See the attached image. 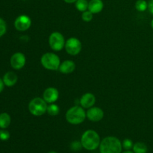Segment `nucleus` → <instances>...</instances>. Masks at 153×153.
I'll list each match as a JSON object with an SVG mask.
<instances>
[{
    "label": "nucleus",
    "mask_w": 153,
    "mask_h": 153,
    "mask_svg": "<svg viewBox=\"0 0 153 153\" xmlns=\"http://www.w3.org/2000/svg\"><path fill=\"white\" fill-rule=\"evenodd\" d=\"M76 69V64L71 60H67L61 64L59 67V71L64 74H69L73 73Z\"/></svg>",
    "instance_id": "obj_13"
},
{
    "label": "nucleus",
    "mask_w": 153,
    "mask_h": 153,
    "mask_svg": "<svg viewBox=\"0 0 153 153\" xmlns=\"http://www.w3.org/2000/svg\"><path fill=\"white\" fill-rule=\"evenodd\" d=\"M46 111L51 116H56L59 114L60 108L58 105L55 104V103H51L49 105H48Z\"/></svg>",
    "instance_id": "obj_19"
},
{
    "label": "nucleus",
    "mask_w": 153,
    "mask_h": 153,
    "mask_svg": "<svg viewBox=\"0 0 153 153\" xmlns=\"http://www.w3.org/2000/svg\"><path fill=\"white\" fill-rule=\"evenodd\" d=\"M86 117V112L84 110V108L79 105L70 108L66 113V120L69 123L73 125L81 124L85 121Z\"/></svg>",
    "instance_id": "obj_3"
},
{
    "label": "nucleus",
    "mask_w": 153,
    "mask_h": 153,
    "mask_svg": "<svg viewBox=\"0 0 153 153\" xmlns=\"http://www.w3.org/2000/svg\"><path fill=\"white\" fill-rule=\"evenodd\" d=\"M11 123L10 116L6 112H2L0 114V128L5 129L10 126Z\"/></svg>",
    "instance_id": "obj_16"
},
{
    "label": "nucleus",
    "mask_w": 153,
    "mask_h": 153,
    "mask_svg": "<svg viewBox=\"0 0 153 153\" xmlns=\"http://www.w3.org/2000/svg\"><path fill=\"white\" fill-rule=\"evenodd\" d=\"M96 102V97L91 93H86L79 100V104L84 108H90L93 107Z\"/></svg>",
    "instance_id": "obj_12"
},
{
    "label": "nucleus",
    "mask_w": 153,
    "mask_h": 153,
    "mask_svg": "<svg viewBox=\"0 0 153 153\" xmlns=\"http://www.w3.org/2000/svg\"><path fill=\"white\" fill-rule=\"evenodd\" d=\"M49 153H57V152H54V151H52V152H49Z\"/></svg>",
    "instance_id": "obj_31"
},
{
    "label": "nucleus",
    "mask_w": 153,
    "mask_h": 153,
    "mask_svg": "<svg viewBox=\"0 0 153 153\" xmlns=\"http://www.w3.org/2000/svg\"><path fill=\"white\" fill-rule=\"evenodd\" d=\"M135 8L140 12H143L148 8V3L146 0H137L135 3Z\"/></svg>",
    "instance_id": "obj_20"
},
{
    "label": "nucleus",
    "mask_w": 153,
    "mask_h": 153,
    "mask_svg": "<svg viewBox=\"0 0 153 153\" xmlns=\"http://www.w3.org/2000/svg\"><path fill=\"white\" fill-rule=\"evenodd\" d=\"M2 80L4 82V84L7 87H12L16 85L17 82L18 77L16 74L13 72H7L4 75L2 78Z\"/></svg>",
    "instance_id": "obj_14"
},
{
    "label": "nucleus",
    "mask_w": 153,
    "mask_h": 153,
    "mask_svg": "<svg viewBox=\"0 0 153 153\" xmlns=\"http://www.w3.org/2000/svg\"><path fill=\"white\" fill-rule=\"evenodd\" d=\"M122 146L125 149H126V150H129V149H131V148H133L134 144H133V142L131 141L130 139H125V140L123 141Z\"/></svg>",
    "instance_id": "obj_24"
},
{
    "label": "nucleus",
    "mask_w": 153,
    "mask_h": 153,
    "mask_svg": "<svg viewBox=\"0 0 153 153\" xmlns=\"http://www.w3.org/2000/svg\"><path fill=\"white\" fill-rule=\"evenodd\" d=\"M43 100L47 103H54L58 100L59 97V92L55 88H46L44 91L43 94Z\"/></svg>",
    "instance_id": "obj_11"
},
{
    "label": "nucleus",
    "mask_w": 153,
    "mask_h": 153,
    "mask_svg": "<svg viewBox=\"0 0 153 153\" xmlns=\"http://www.w3.org/2000/svg\"><path fill=\"white\" fill-rule=\"evenodd\" d=\"M6 31H7V24H6V22L2 18L0 17V37H1L5 34Z\"/></svg>",
    "instance_id": "obj_22"
},
{
    "label": "nucleus",
    "mask_w": 153,
    "mask_h": 153,
    "mask_svg": "<svg viewBox=\"0 0 153 153\" xmlns=\"http://www.w3.org/2000/svg\"><path fill=\"white\" fill-rule=\"evenodd\" d=\"M86 116L88 119L92 122H99L102 120L104 117V112L100 108L91 107L86 112Z\"/></svg>",
    "instance_id": "obj_10"
},
{
    "label": "nucleus",
    "mask_w": 153,
    "mask_h": 153,
    "mask_svg": "<svg viewBox=\"0 0 153 153\" xmlns=\"http://www.w3.org/2000/svg\"><path fill=\"white\" fill-rule=\"evenodd\" d=\"M76 7L78 10L81 12H84L88 10V4L89 2L88 0H77L76 1Z\"/></svg>",
    "instance_id": "obj_18"
},
{
    "label": "nucleus",
    "mask_w": 153,
    "mask_h": 153,
    "mask_svg": "<svg viewBox=\"0 0 153 153\" xmlns=\"http://www.w3.org/2000/svg\"><path fill=\"white\" fill-rule=\"evenodd\" d=\"M40 62L44 68L49 70H58L61 65L59 57L52 52H46L43 54L40 58Z\"/></svg>",
    "instance_id": "obj_4"
},
{
    "label": "nucleus",
    "mask_w": 153,
    "mask_h": 153,
    "mask_svg": "<svg viewBox=\"0 0 153 153\" xmlns=\"http://www.w3.org/2000/svg\"><path fill=\"white\" fill-rule=\"evenodd\" d=\"M123 153H134V152H131V151H129V150H127V151H126V152H124Z\"/></svg>",
    "instance_id": "obj_29"
},
{
    "label": "nucleus",
    "mask_w": 153,
    "mask_h": 153,
    "mask_svg": "<svg viewBox=\"0 0 153 153\" xmlns=\"http://www.w3.org/2000/svg\"><path fill=\"white\" fill-rule=\"evenodd\" d=\"M147 150L146 145L142 142H137L133 146V151L134 153H146Z\"/></svg>",
    "instance_id": "obj_17"
},
{
    "label": "nucleus",
    "mask_w": 153,
    "mask_h": 153,
    "mask_svg": "<svg viewBox=\"0 0 153 153\" xmlns=\"http://www.w3.org/2000/svg\"><path fill=\"white\" fill-rule=\"evenodd\" d=\"M151 26H152V28H153V19H152V22H151Z\"/></svg>",
    "instance_id": "obj_30"
},
{
    "label": "nucleus",
    "mask_w": 153,
    "mask_h": 153,
    "mask_svg": "<svg viewBox=\"0 0 153 153\" xmlns=\"http://www.w3.org/2000/svg\"><path fill=\"white\" fill-rule=\"evenodd\" d=\"M122 148L120 140L112 136L105 137L100 145V153H120Z\"/></svg>",
    "instance_id": "obj_2"
},
{
    "label": "nucleus",
    "mask_w": 153,
    "mask_h": 153,
    "mask_svg": "<svg viewBox=\"0 0 153 153\" xmlns=\"http://www.w3.org/2000/svg\"><path fill=\"white\" fill-rule=\"evenodd\" d=\"M31 25V19L28 15L22 14L16 18L14 21V27L17 31H25Z\"/></svg>",
    "instance_id": "obj_8"
},
{
    "label": "nucleus",
    "mask_w": 153,
    "mask_h": 153,
    "mask_svg": "<svg viewBox=\"0 0 153 153\" xmlns=\"http://www.w3.org/2000/svg\"><path fill=\"white\" fill-rule=\"evenodd\" d=\"M26 58L22 52H16L11 56L10 60V66L14 70H21L25 66Z\"/></svg>",
    "instance_id": "obj_9"
},
{
    "label": "nucleus",
    "mask_w": 153,
    "mask_h": 153,
    "mask_svg": "<svg viewBox=\"0 0 153 153\" xmlns=\"http://www.w3.org/2000/svg\"><path fill=\"white\" fill-rule=\"evenodd\" d=\"M148 9H149V12L153 14V0H150L148 3Z\"/></svg>",
    "instance_id": "obj_26"
},
{
    "label": "nucleus",
    "mask_w": 153,
    "mask_h": 153,
    "mask_svg": "<svg viewBox=\"0 0 153 153\" xmlns=\"http://www.w3.org/2000/svg\"><path fill=\"white\" fill-rule=\"evenodd\" d=\"M10 135L8 131H7L5 129H3V128H1V130H0V140H3V141H5V140H8L10 138Z\"/></svg>",
    "instance_id": "obj_23"
},
{
    "label": "nucleus",
    "mask_w": 153,
    "mask_h": 153,
    "mask_svg": "<svg viewBox=\"0 0 153 153\" xmlns=\"http://www.w3.org/2000/svg\"><path fill=\"white\" fill-rule=\"evenodd\" d=\"M4 82H3L2 79L0 78V94H1V93L3 91V90H4Z\"/></svg>",
    "instance_id": "obj_27"
},
{
    "label": "nucleus",
    "mask_w": 153,
    "mask_h": 153,
    "mask_svg": "<svg viewBox=\"0 0 153 153\" xmlns=\"http://www.w3.org/2000/svg\"><path fill=\"white\" fill-rule=\"evenodd\" d=\"M104 4L102 0H91L88 4V10L93 13H99L102 10Z\"/></svg>",
    "instance_id": "obj_15"
},
{
    "label": "nucleus",
    "mask_w": 153,
    "mask_h": 153,
    "mask_svg": "<svg viewBox=\"0 0 153 153\" xmlns=\"http://www.w3.org/2000/svg\"><path fill=\"white\" fill-rule=\"evenodd\" d=\"M66 3H68V4H71V3H76V1L77 0H64Z\"/></svg>",
    "instance_id": "obj_28"
},
{
    "label": "nucleus",
    "mask_w": 153,
    "mask_h": 153,
    "mask_svg": "<svg viewBox=\"0 0 153 153\" xmlns=\"http://www.w3.org/2000/svg\"><path fill=\"white\" fill-rule=\"evenodd\" d=\"M47 102L43 99L40 97L32 99L28 104L29 112L36 117L44 114L47 111Z\"/></svg>",
    "instance_id": "obj_5"
},
{
    "label": "nucleus",
    "mask_w": 153,
    "mask_h": 153,
    "mask_svg": "<svg viewBox=\"0 0 153 153\" xmlns=\"http://www.w3.org/2000/svg\"><path fill=\"white\" fill-rule=\"evenodd\" d=\"M93 14H94V13H93L92 12L90 11L89 10H85V11L82 12V19H83L85 22H91L93 19Z\"/></svg>",
    "instance_id": "obj_21"
},
{
    "label": "nucleus",
    "mask_w": 153,
    "mask_h": 153,
    "mask_svg": "<svg viewBox=\"0 0 153 153\" xmlns=\"http://www.w3.org/2000/svg\"><path fill=\"white\" fill-rule=\"evenodd\" d=\"M65 50L69 55H76L79 54L82 48V43L76 37H70L66 40Z\"/></svg>",
    "instance_id": "obj_7"
},
{
    "label": "nucleus",
    "mask_w": 153,
    "mask_h": 153,
    "mask_svg": "<svg viewBox=\"0 0 153 153\" xmlns=\"http://www.w3.org/2000/svg\"><path fill=\"white\" fill-rule=\"evenodd\" d=\"M82 147L87 150L92 151L97 149L100 145V137L97 131L94 130H87L83 133L81 138Z\"/></svg>",
    "instance_id": "obj_1"
},
{
    "label": "nucleus",
    "mask_w": 153,
    "mask_h": 153,
    "mask_svg": "<svg viewBox=\"0 0 153 153\" xmlns=\"http://www.w3.org/2000/svg\"><path fill=\"white\" fill-rule=\"evenodd\" d=\"M82 147V143L79 141H74L71 144V149L74 151L80 150L81 148Z\"/></svg>",
    "instance_id": "obj_25"
},
{
    "label": "nucleus",
    "mask_w": 153,
    "mask_h": 153,
    "mask_svg": "<svg viewBox=\"0 0 153 153\" xmlns=\"http://www.w3.org/2000/svg\"><path fill=\"white\" fill-rule=\"evenodd\" d=\"M65 39L64 35L58 31H55L50 34L49 43L51 49L54 51H61L65 46Z\"/></svg>",
    "instance_id": "obj_6"
}]
</instances>
